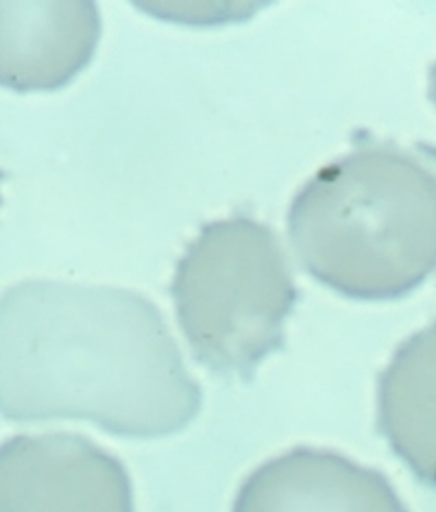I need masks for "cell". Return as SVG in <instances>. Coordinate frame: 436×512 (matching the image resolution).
<instances>
[{
  "instance_id": "1",
  "label": "cell",
  "mask_w": 436,
  "mask_h": 512,
  "mask_svg": "<svg viewBox=\"0 0 436 512\" xmlns=\"http://www.w3.org/2000/svg\"><path fill=\"white\" fill-rule=\"evenodd\" d=\"M160 308L127 288L22 282L0 295V414L75 419L125 438L184 430L201 410Z\"/></svg>"
},
{
  "instance_id": "2",
  "label": "cell",
  "mask_w": 436,
  "mask_h": 512,
  "mask_svg": "<svg viewBox=\"0 0 436 512\" xmlns=\"http://www.w3.org/2000/svg\"><path fill=\"white\" fill-rule=\"evenodd\" d=\"M301 266L338 295L389 301L436 271V173L393 142H362L321 168L288 210Z\"/></svg>"
},
{
  "instance_id": "3",
  "label": "cell",
  "mask_w": 436,
  "mask_h": 512,
  "mask_svg": "<svg viewBox=\"0 0 436 512\" xmlns=\"http://www.w3.org/2000/svg\"><path fill=\"white\" fill-rule=\"evenodd\" d=\"M171 295L195 360L245 380L284 345L299 297L280 238L249 216L199 231L177 262Z\"/></svg>"
},
{
  "instance_id": "4",
  "label": "cell",
  "mask_w": 436,
  "mask_h": 512,
  "mask_svg": "<svg viewBox=\"0 0 436 512\" xmlns=\"http://www.w3.org/2000/svg\"><path fill=\"white\" fill-rule=\"evenodd\" d=\"M0 512H136L123 462L70 432L0 445Z\"/></svg>"
},
{
  "instance_id": "5",
  "label": "cell",
  "mask_w": 436,
  "mask_h": 512,
  "mask_svg": "<svg viewBox=\"0 0 436 512\" xmlns=\"http://www.w3.org/2000/svg\"><path fill=\"white\" fill-rule=\"evenodd\" d=\"M234 512H408L380 471L330 449L295 447L247 475Z\"/></svg>"
},
{
  "instance_id": "6",
  "label": "cell",
  "mask_w": 436,
  "mask_h": 512,
  "mask_svg": "<svg viewBox=\"0 0 436 512\" xmlns=\"http://www.w3.org/2000/svg\"><path fill=\"white\" fill-rule=\"evenodd\" d=\"M99 38L94 3H0V85L16 92L64 88L92 62Z\"/></svg>"
},
{
  "instance_id": "7",
  "label": "cell",
  "mask_w": 436,
  "mask_h": 512,
  "mask_svg": "<svg viewBox=\"0 0 436 512\" xmlns=\"http://www.w3.org/2000/svg\"><path fill=\"white\" fill-rule=\"evenodd\" d=\"M378 430L417 480L436 489V323L408 336L380 373Z\"/></svg>"
},
{
  "instance_id": "8",
  "label": "cell",
  "mask_w": 436,
  "mask_h": 512,
  "mask_svg": "<svg viewBox=\"0 0 436 512\" xmlns=\"http://www.w3.org/2000/svg\"><path fill=\"white\" fill-rule=\"evenodd\" d=\"M430 101L436 105V62L430 66V88H428Z\"/></svg>"
},
{
  "instance_id": "9",
  "label": "cell",
  "mask_w": 436,
  "mask_h": 512,
  "mask_svg": "<svg viewBox=\"0 0 436 512\" xmlns=\"http://www.w3.org/2000/svg\"><path fill=\"white\" fill-rule=\"evenodd\" d=\"M0 181H3V173H0ZM0 203H3V199H0Z\"/></svg>"
}]
</instances>
